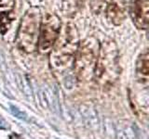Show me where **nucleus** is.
<instances>
[{
	"label": "nucleus",
	"mask_w": 149,
	"mask_h": 139,
	"mask_svg": "<svg viewBox=\"0 0 149 139\" xmlns=\"http://www.w3.org/2000/svg\"><path fill=\"white\" fill-rule=\"evenodd\" d=\"M42 13L38 7H32L23 15L17 34L19 48L31 53L37 48Z\"/></svg>",
	"instance_id": "nucleus-1"
},
{
	"label": "nucleus",
	"mask_w": 149,
	"mask_h": 139,
	"mask_svg": "<svg viewBox=\"0 0 149 139\" xmlns=\"http://www.w3.org/2000/svg\"><path fill=\"white\" fill-rule=\"evenodd\" d=\"M55 48L51 53V64L56 68L68 67L74 62V55L78 48V34L77 27L69 23L64 28L62 37H58Z\"/></svg>",
	"instance_id": "nucleus-2"
},
{
	"label": "nucleus",
	"mask_w": 149,
	"mask_h": 139,
	"mask_svg": "<svg viewBox=\"0 0 149 139\" xmlns=\"http://www.w3.org/2000/svg\"><path fill=\"white\" fill-rule=\"evenodd\" d=\"M61 32V20L54 13H47L42 17L37 48L40 52H48L55 45Z\"/></svg>",
	"instance_id": "nucleus-3"
},
{
	"label": "nucleus",
	"mask_w": 149,
	"mask_h": 139,
	"mask_svg": "<svg viewBox=\"0 0 149 139\" xmlns=\"http://www.w3.org/2000/svg\"><path fill=\"white\" fill-rule=\"evenodd\" d=\"M98 56L96 54L95 42L92 39H88L83 42V45L77 48V57L74 59V64L79 74L86 72H91L96 66Z\"/></svg>",
	"instance_id": "nucleus-4"
},
{
	"label": "nucleus",
	"mask_w": 149,
	"mask_h": 139,
	"mask_svg": "<svg viewBox=\"0 0 149 139\" xmlns=\"http://www.w3.org/2000/svg\"><path fill=\"white\" fill-rule=\"evenodd\" d=\"M149 0H130V16L140 30H146L148 28Z\"/></svg>",
	"instance_id": "nucleus-5"
},
{
	"label": "nucleus",
	"mask_w": 149,
	"mask_h": 139,
	"mask_svg": "<svg viewBox=\"0 0 149 139\" xmlns=\"http://www.w3.org/2000/svg\"><path fill=\"white\" fill-rule=\"evenodd\" d=\"M104 11L107 19L115 25H120L126 18L124 8L114 1H111L108 4Z\"/></svg>",
	"instance_id": "nucleus-6"
},
{
	"label": "nucleus",
	"mask_w": 149,
	"mask_h": 139,
	"mask_svg": "<svg viewBox=\"0 0 149 139\" xmlns=\"http://www.w3.org/2000/svg\"><path fill=\"white\" fill-rule=\"evenodd\" d=\"M86 0H62V13L67 18H73L80 11Z\"/></svg>",
	"instance_id": "nucleus-7"
},
{
	"label": "nucleus",
	"mask_w": 149,
	"mask_h": 139,
	"mask_svg": "<svg viewBox=\"0 0 149 139\" xmlns=\"http://www.w3.org/2000/svg\"><path fill=\"white\" fill-rule=\"evenodd\" d=\"M14 17V9L0 10V34H4L8 30Z\"/></svg>",
	"instance_id": "nucleus-8"
},
{
	"label": "nucleus",
	"mask_w": 149,
	"mask_h": 139,
	"mask_svg": "<svg viewBox=\"0 0 149 139\" xmlns=\"http://www.w3.org/2000/svg\"><path fill=\"white\" fill-rule=\"evenodd\" d=\"M136 72L139 75L144 76L146 79L147 78L149 73V56L147 52L140 55L136 64Z\"/></svg>",
	"instance_id": "nucleus-9"
},
{
	"label": "nucleus",
	"mask_w": 149,
	"mask_h": 139,
	"mask_svg": "<svg viewBox=\"0 0 149 139\" xmlns=\"http://www.w3.org/2000/svg\"><path fill=\"white\" fill-rule=\"evenodd\" d=\"M81 114H83L84 118H85L88 122L91 125H97L98 124V116L97 112L94 109H91L90 107L83 106L81 107Z\"/></svg>",
	"instance_id": "nucleus-10"
},
{
	"label": "nucleus",
	"mask_w": 149,
	"mask_h": 139,
	"mask_svg": "<svg viewBox=\"0 0 149 139\" xmlns=\"http://www.w3.org/2000/svg\"><path fill=\"white\" fill-rule=\"evenodd\" d=\"M112 0H91V10L95 14H99L102 11L105 10L106 7Z\"/></svg>",
	"instance_id": "nucleus-11"
},
{
	"label": "nucleus",
	"mask_w": 149,
	"mask_h": 139,
	"mask_svg": "<svg viewBox=\"0 0 149 139\" xmlns=\"http://www.w3.org/2000/svg\"><path fill=\"white\" fill-rule=\"evenodd\" d=\"M17 82H18V85L20 86V89L22 90V92H23V94H24L29 99L30 98L32 99L33 98V92H32V88L29 85V83L23 81L21 77L18 78Z\"/></svg>",
	"instance_id": "nucleus-12"
},
{
	"label": "nucleus",
	"mask_w": 149,
	"mask_h": 139,
	"mask_svg": "<svg viewBox=\"0 0 149 139\" xmlns=\"http://www.w3.org/2000/svg\"><path fill=\"white\" fill-rule=\"evenodd\" d=\"M9 109H10V112L12 113L13 116H15L16 118L20 119L22 120H27V114L25 112H23V111L20 110L17 107H15L14 105H10L9 107Z\"/></svg>",
	"instance_id": "nucleus-13"
},
{
	"label": "nucleus",
	"mask_w": 149,
	"mask_h": 139,
	"mask_svg": "<svg viewBox=\"0 0 149 139\" xmlns=\"http://www.w3.org/2000/svg\"><path fill=\"white\" fill-rule=\"evenodd\" d=\"M74 83V78L72 76L67 77L66 80H65V82H64L65 87L68 88V89H71V88H73Z\"/></svg>",
	"instance_id": "nucleus-14"
},
{
	"label": "nucleus",
	"mask_w": 149,
	"mask_h": 139,
	"mask_svg": "<svg viewBox=\"0 0 149 139\" xmlns=\"http://www.w3.org/2000/svg\"><path fill=\"white\" fill-rule=\"evenodd\" d=\"M8 128H9V125H8V122L3 117H1V116H0V129H2V130H8Z\"/></svg>",
	"instance_id": "nucleus-15"
},
{
	"label": "nucleus",
	"mask_w": 149,
	"mask_h": 139,
	"mask_svg": "<svg viewBox=\"0 0 149 139\" xmlns=\"http://www.w3.org/2000/svg\"><path fill=\"white\" fill-rule=\"evenodd\" d=\"M116 137H118V139H128L127 134L124 133L123 130H116Z\"/></svg>",
	"instance_id": "nucleus-16"
}]
</instances>
